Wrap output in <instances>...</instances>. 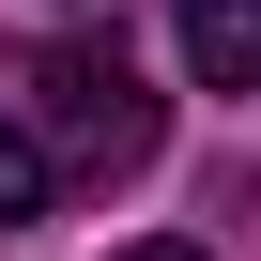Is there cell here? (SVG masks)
<instances>
[{"mask_svg":"<svg viewBox=\"0 0 261 261\" xmlns=\"http://www.w3.org/2000/svg\"><path fill=\"white\" fill-rule=\"evenodd\" d=\"M31 139L77 185H123V169H154L169 108H154L139 62H123V31H62V46H31Z\"/></svg>","mask_w":261,"mask_h":261,"instance_id":"1","label":"cell"},{"mask_svg":"<svg viewBox=\"0 0 261 261\" xmlns=\"http://www.w3.org/2000/svg\"><path fill=\"white\" fill-rule=\"evenodd\" d=\"M169 31L215 92H261V0H169Z\"/></svg>","mask_w":261,"mask_h":261,"instance_id":"2","label":"cell"},{"mask_svg":"<svg viewBox=\"0 0 261 261\" xmlns=\"http://www.w3.org/2000/svg\"><path fill=\"white\" fill-rule=\"evenodd\" d=\"M46 200H62V154L31 139V108H0V230H31Z\"/></svg>","mask_w":261,"mask_h":261,"instance_id":"3","label":"cell"},{"mask_svg":"<svg viewBox=\"0 0 261 261\" xmlns=\"http://www.w3.org/2000/svg\"><path fill=\"white\" fill-rule=\"evenodd\" d=\"M123 261H200V246H123Z\"/></svg>","mask_w":261,"mask_h":261,"instance_id":"4","label":"cell"}]
</instances>
